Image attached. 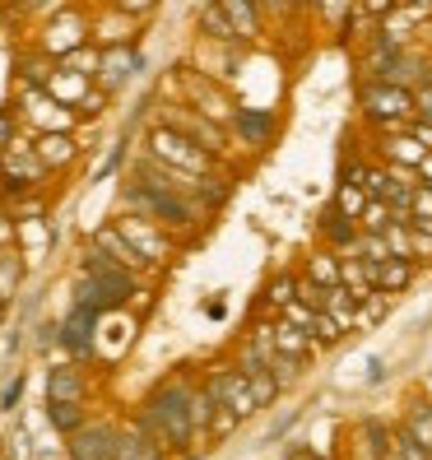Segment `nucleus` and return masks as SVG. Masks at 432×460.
<instances>
[{
  "label": "nucleus",
  "mask_w": 432,
  "mask_h": 460,
  "mask_svg": "<svg viewBox=\"0 0 432 460\" xmlns=\"http://www.w3.org/2000/svg\"><path fill=\"white\" fill-rule=\"evenodd\" d=\"M191 386H196L191 376L177 372V376H168V382H158V386L149 391V400H145V410L135 414V419H140V428L149 432L158 447L177 451V456L200 451L196 423H191Z\"/></svg>",
  "instance_id": "obj_1"
},
{
  "label": "nucleus",
  "mask_w": 432,
  "mask_h": 460,
  "mask_svg": "<svg viewBox=\"0 0 432 460\" xmlns=\"http://www.w3.org/2000/svg\"><path fill=\"white\" fill-rule=\"evenodd\" d=\"M140 293L135 288V270H126V265H117L107 252H98V247H89L84 252V261H79V284H75V303H84V307H93V312H117V307H126L130 297Z\"/></svg>",
  "instance_id": "obj_2"
},
{
  "label": "nucleus",
  "mask_w": 432,
  "mask_h": 460,
  "mask_svg": "<svg viewBox=\"0 0 432 460\" xmlns=\"http://www.w3.org/2000/svg\"><path fill=\"white\" fill-rule=\"evenodd\" d=\"M358 112L376 130H404L419 117V107H414V89L395 84V79H358Z\"/></svg>",
  "instance_id": "obj_3"
},
{
  "label": "nucleus",
  "mask_w": 432,
  "mask_h": 460,
  "mask_svg": "<svg viewBox=\"0 0 432 460\" xmlns=\"http://www.w3.org/2000/svg\"><path fill=\"white\" fill-rule=\"evenodd\" d=\"M145 145H149V158H158V164H168V168H177V172H186V177H205V172L219 168V154L200 149L191 135L172 130L168 121H158V126L149 130Z\"/></svg>",
  "instance_id": "obj_4"
},
{
  "label": "nucleus",
  "mask_w": 432,
  "mask_h": 460,
  "mask_svg": "<svg viewBox=\"0 0 432 460\" xmlns=\"http://www.w3.org/2000/svg\"><path fill=\"white\" fill-rule=\"evenodd\" d=\"M47 164L38 158V149L33 145H10V149H0V191H14V196H23V191H38V186L47 181Z\"/></svg>",
  "instance_id": "obj_5"
},
{
  "label": "nucleus",
  "mask_w": 432,
  "mask_h": 460,
  "mask_svg": "<svg viewBox=\"0 0 432 460\" xmlns=\"http://www.w3.org/2000/svg\"><path fill=\"white\" fill-rule=\"evenodd\" d=\"M181 93H186V107H196V112H205V117H214V121H233V112H237V98L224 89V84H214L209 75H200V70H191V66H181Z\"/></svg>",
  "instance_id": "obj_6"
},
{
  "label": "nucleus",
  "mask_w": 432,
  "mask_h": 460,
  "mask_svg": "<svg viewBox=\"0 0 432 460\" xmlns=\"http://www.w3.org/2000/svg\"><path fill=\"white\" fill-rule=\"evenodd\" d=\"M205 386H209L214 404H224V410H233V414H242V419H251V414H256L251 376L242 372V367H233V363H224V367H214V372L205 376Z\"/></svg>",
  "instance_id": "obj_7"
},
{
  "label": "nucleus",
  "mask_w": 432,
  "mask_h": 460,
  "mask_svg": "<svg viewBox=\"0 0 432 460\" xmlns=\"http://www.w3.org/2000/svg\"><path fill=\"white\" fill-rule=\"evenodd\" d=\"M163 121H168L172 130H181V135H191L200 149L219 154V158L228 154V135H233V130H228L224 121H214V117L196 112V107H186V102H181V107H168V117H163Z\"/></svg>",
  "instance_id": "obj_8"
},
{
  "label": "nucleus",
  "mask_w": 432,
  "mask_h": 460,
  "mask_svg": "<svg viewBox=\"0 0 432 460\" xmlns=\"http://www.w3.org/2000/svg\"><path fill=\"white\" fill-rule=\"evenodd\" d=\"M279 112H269V107H242L237 102V112H233V121H228V130L242 140V149H269L275 145V135H279Z\"/></svg>",
  "instance_id": "obj_9"
},
{
  "label": "nucleus",
  "mask_w": 432,
  "mask_h": 460,
  "mask_svg": "<svg viewBox=\"0 0 432 460\" xmlns=\"http://www.w3.org/2000/svg\"><path fill=\"white\" fill-rule=\"evenodd\" d=\"M117 423H84L66 438L70 460H117Z\"/></svg>",
  "instance_id": "obj_10"
},
{
  "label": "nucleus",
  "mask_w": 432,
  "mask_h": 460,
  "mask_svg": "<svg viewBox=\"0 0 432 460\" xmlns=\"http://www.w3.org/2000/svg\"><path fill=\"white\" fill-rule=\"evenodd\" d=\"M117 228L130 237V247L145 256V265H163L168 256H172V242L158 233L163 224H154V219H145V214H126V219H117Z\"/></svg>",
  "instance_id": "obj_11"
},
{
  "label": "nucleus",
  "mask_w": 432,
  "mask_h": 460,
  "mask_svg": "<svg viewBox=\"0 0 432 460\" xmlns=\"http://www.w3.org/2000/svg\"><path fill=\"white\" fill-rule=\"evenodd\" d=\"M140 66H145L140 51H135L130 42H117V47H102V61H98V75L93 79H98V89L112 98L130 75H140Z\"/></svg>",
  "instance_id": "obj_12"
},
{
  "label": "nucleus",
  "mask_w": 432,
  "mask_h": 460,
  "mask_svg": "<svg viewBox=\"0 0 432 460\" xmlns=\"http://www.w3.org/2000/svg\"><path fill=\"white\" fill-rule=\"evenodd\" d=\"M98 321H102V312H93V307H84V303L70 307V316L57 326V340L70 349V358H89V354H93V331H98Z\"/></svg>",
  "instance_id": "obj_13"
},
{
  "label": "nucleus",
  "mask_w": 432,
  "mask_h": 460,
  "mask_svg": "<svg viewBox=\"0 0 432 460\" xmlns=\"http://www.w3.org/2000/svg\"><path fill=\"white\" fill-rule=\"evenodd\" d=\"M358 219H348V214L331 200L326 209H321V247H331V252H354V242H358Z\"/></svg>",
  "instance_id": "obj_14"
},
{
  "label": "nucleus",
  "mask_w": 432,
  "mask_h": 460,
  "mask_svg": "<svg viewBox=\"0 0 432 460\" xmlns=\"http://www.w3.org/2000/svg\"><path fill=\"white\" fill-rule=\"evenodd\" d=\"M84 29L89 23L79 19V14H61V19H51V29H47V42H42V51L47 57H70L75 47H84Z\"/></svg>",
  "instance_id": "obj_15"
},
{
  "label": "nucleus",
  "mask_w": 432,
  "mask_h": 460,
  "mask_svg": "<svg viewBox=\"0 0 432 460\" xmlns=\"http://www.w3.org/2000/svg\"><path fill=\"white\" fill-rule=\"evenodd\" d=\"M33 149H38V158H42L51 172H57V168H70L75 158H79V140H75L70 130H42L38 140H33Z\"/></svg>",
  "instance_id": "obj_16"
},
{
  "label": "nucleus",
  "mask_w": 432,
  "mask_h": 460,
  "mask_svg": "<svg viewBox=\"0 0 432 460\" xmlns=\"http://www.w3.org/2000/svg\"><path fill=\"white\" fill-rule=\"evenodd\" d=\"M168 456H172V451L158 447L149 432L140 428V419L126 423V428L117 432V460H168Z\"/></svg>",
  "instance_id": "obj_17"
},
{
  "label": "nucleus",
  "mask_w": 432,
  "mask_h": 460,
  "mask_svg": "<svg viewBox=\"0 0 432 460\" xmlns=\"http://www.w3.org/2000/svg\"><path fill=\"white\" fill-rule=\"evenodd\" d=\"M219 10L228 14L233 33L242 42H256L265 33V14H260V0H219Z\"/></svg>",
  "instance_id": "obj_18"
},
{
  "label": "nucleus",
  "mask_w": 432,
  "mask_h": 460,
  "mask_svg": "<svg viewBox=\"0 0 432 460\" xmlns=\"http://www.w3.org/2000/svg\"><path fill=\"white\" fill-rule=\"evenodd\" d=\"M93 247H98V252H107V256H112L117 265L135 270V275H140V270H149V265H145V256H140V252L130 247V237H126V233H121L117 224H107V228H98V233H93Z\"/></svg>",
  "instance_id": "obj_19"
},
{
  "label": "nucleus",
  "mask_w": 432,
  "mask_h": 460,
  "mask_svg": "<svg viewBox=\"0 0 432 460\" xmlns=\"http://www.w3.org/2000/svg\"><path fill=\"white\" fill-rule=\"evenodd\" d=\"M414 275H419V261H410V256H386L382 265H376V293H404L414 284Z\"/></svg>",
  "instance_id": "obj_20"
},
{
  "label": "nucleus",
  "mask_w": 432,
  "mask_h": 460,
  "mask_svg": "<svg viewBox=\"0 0 432 460\" xmlns=\"http://www.w3.org/2000/svg\"><path fill=\"white\" fill-rule=\"evenodd\" d=\"M269 331H275V349H279V354H293V358H303V363H312V358H316V349H321V344H316L307 331L288 326L284 316L269 321Z\"/></svg>",
  "instance_id": "obj_21"
},
{
  "label": "nucleus",
  "mask_w": 432,
  "mask_h": 460,
  "mask_svg": "<svg viewBox=\"0 0 432 460\" xmlns=\"http://www.w3.org/2000/svg\"><path fill=\"white\" fill-rule=\"evenodd\" d=\"M84 395H89V382L75 363H61L47 372V400H84Z\"/></svg>",
  "instance_id": "obj_22"
},
{
  "label": "nucleus",
  "mask_w": 432,
  "mask_h": 460,
  "mask_svg": "<svg viewBox=\"0 0 432 460\" xmlns=\"http://www.w3.org/2000/svg\"><path fill=\"white\" fill-rule=\"evenodd\" d=\"M382 135H386V145H382V149H386L391 164H395V168H414V172H419V164H423V154H428V149L410 135V126H404V130H382Z\"/></svg>",
  "instance_id": "obj_23"
},
{
  "label": "nucleus",
  "mask_w": 432,
  "mask_h": 460,
  "mask_svg": "<svg viewBox=\"0 0 432 460\" xmlns=\"http://www.w3.org/2000/svg\"><path fill=\"white\" fill-rule=\"evenodd\" d=\"M400 432L414 438L432 456V400H410V410H404V419H400Z\"/></svg>",
  "instance_id": "obj_24"
},
{
  "label": "nucleus",
  "mask_w": 432,
  "mask_h": 460,
  "mask_svg": "<svg viewBox=\"0 0 432 460\" xmlns=\"http://www.w3.org/2000/svg\"><path fill=\"white\" fill-rule=\"evenodd\" d=\"M47 423L57 428L61 438H70L75 428H84V423H89L84 400H47Z\"/></svg>",
  "instance_id": "obj_25"
},
{
  "label": "nucleus",
  "mask_w": 432,
  "mask_h": 460,
  "mask_svg": "<svg viewBox=\"0 0 432 460\" xmlns=\"http://www.w3.org/2000/svg\"><path fill=\"white\" fill-rule=\"evenodd\" d=\"M200 33L209 38V42H224V47H237L242 38L233 33V23H228V14L219 10V0H209V5L200 10Z\"/></svg>",
  "instance_id": "obj_26"
},
{
  "label": "nucleus",
  "mask_w": 432,
  "mask_h": 460,
  "mask_svg": "<svg viewBox=\"0 0 432 460\" xmlns=\"http://www.w3.org/2000/svg\"><path fill=\"white\" fill-rule=\"evenodd\" d=\"M307 279H316L321 288H335L339 284V252H331V247H321V252H312L307 256V270H303Z\"/></svg>",
  "instance_id": "obj_27"
},
{
  "label": "nucleus",
  "mask_w": 432,
  "mask_h": 460,
  "mask_svg": "<svg viewBox=\"0 0 432 460\" xmlns=\"http://www.w3.org/2000/svg\"><path fill=\"white\" fill-rule=\"evenodd\" d=\"M19 284H23V256L14 247H0V297L10 303L19 293Z\"/></svg>",
  "instance_id": "obj_28"
},
{
  "label": "nucleus",
  "mask_w": 432,
  "mask_h": 460,
  "mask_svg": "<svg viewBox=\"0 0 432 460\" xmlns=\"http://www.w3.org/2000/svg\"><path fill=\"white\" fill-rule=\"evenodd\" d=\"M293 297H298V275H288V270H284V275H275V279L265 284V307L275 312V316H279V312H284V307L293 303Z\"/></svg>",
  "instance_id": "obj_29"
},
{
  "label": "nucleus",
  "mask_w": 432,
  "mask_h": 460,
  "mask_svg": "<svg viewBox=\"0 0 432 460\" xmlns=\"http://www.w3.org/2000/svg\"><path fill=\"white\" fill-rule=\"evenodd\" d=\"M367 200H372V196H367L363 181H335V205L348 214V219H358V214L367 209Z\"/></svg>",
  "instance_id": "obj_30"
},
{
  "label": "nucleus",
  "mask_w": 432,
  "mask_h": 460,
  "mask_svg": "<svg viewBox=\"0 0 432 460\" xmlns=\"http://www.w3.org/2000/svg\"><path fill=\"white\" fill-rule=\"evenodd\" d=\"M251 376V395H256V410H269V404L279 400V391H284V382L269 367H256V372H247Z\"/></svg>",
  "instance_id": "obj_31"
},
{
  "label": "nucleus",
  "mask_w": 432,
  "mask_h": 460,
  "mask_svg": "<svg viewBox=\"0 0 432 460\" xmlns=\"http://www.w3.org/2000/svg\"><path fill=\"white\" fill-rule=\"evenodd\" d=\"M344 335H348L344 321H339V316H331L326 307H321V312H316V321H312V340H316L321 349H331V344H339Z\"/></svg>",
  "instance_id": "obj_32"
},
{
  "label": "nucleus",
  "mask_w": 432,
  "mask_h": 460,
  "mask_svg": "<svg viewBox=\"0 0 432 460\" xmlns=\"http://www.w3.org/2000/svg\"><path fill=\"white\" fill-rule=\"evenodd\" d=\"M98 61H102V51H98V47H89V42H84V47H75L70 57H61V66H66V70L84 75V79H93V75H98Z\"/></svg>",
  "instance_id": "obj_33"
},
{
  "label": "nucleus",
  "mask_w": 432,
  "mask_h": 460,
  "mask_svg": "<svg viewBox=\"0 0 432 460\" xmlns=\"http://www.w3.org/2000/svg\"><path fill=\"white\" fill-rule=\"evenodd\" d=\"M391 219H395V209H391L386 200H367V209L358 214V228H363V233H382Z\"/></svg>",
  "instance_id": "obj_34"
},
{
  "label": "nucleus",
  "mask_w": 432,
  "mask_h": 460,
  "mask_svg": "<svg viewBox=\"0 0 432 460\" xmlns=\"http://www.w3.org/2000/svg\"><path fill=\"white\" fill-rule=\"evenodd\" d=\"M354 252H358L363 261H372V265H382V261L391 256V247H386V237H382V233H358Z\"/></svg>",
  "instance_id": "obj_35"
},
{
  "label": "nucleus",
  "mask_w": 432,
  "mask_h": 460,
  "mask_svg": "<svg viewBox=\"0 0 432 460\" xmlns=\"http://www.w3.org/2000/svg\"><path fill=\"white\" fill-rule=\"evenodd\" d=\"M303 367H307V363H303V358H293V354H279V349L269 354V372H275L284 386H293V382H298V376H303Z\"/></svg>",
  "instance_id": "obj_36"
},
{
  "label": "nucleus",
  "mask_w": 432,
  "mask_h": 460,
  "mask_svg": "<svg viewBox=\"0 0 432 460\" xmlns=\"http://www.w3.org/2000/svg\"><path fill=\"white\" fill-rule=\"evenodd\" d=\"M237 423H242V414H233V410H224V404H219V410H214V419H209V447L224 442L228 432H237Z\"/></svg>",
  "instance_id": "obj_37"
},
{
  "label": "nucleus",
  "mask_w": 432,
  "mask_h": 460,
  "mask_svg": "<svg viewBox=\"0 0 432 460\" xmlns=\"http://www.w3.org/2000/svg\"><path fill=\"white\" fill-rule=\"evenodd\" d=\"M5 456H10V460H33V438H29L23 428H14L10 438H5Z\"/></svg>",
  "instance_id": "obj_38"
},
{
  "label": "nucleus",
  "mask_w": 432,
  "mask_h": 460,
  "mask_svg": "<svg viewBox=\"0 0 432 460\" xmlns=\"http://www.w3.org/2000/svg\"><path fill=\"white\" fill-rule=\"evenodd\" d=\"M298 297H303L307 307H316V312L326 307V288H321L316 279H307V275H298Z\"/></svg>",
  "instance_id": "obj_39"
},
{
  "label": "nucleus",
  "mask_w": 432,
  "mask_h": 460,
  "mask_svg": "<svg viewBox=\"0 0 432 460\" xmlns=\"http://www.w3.org/2000/svg\"><path fill=\"white\" fill-rule=\"evenodd\" d=\"M293 10H298V0H260V14H265V23H279V19H288Z\"/></svg>",
  "instance_id": "obj_40"
},
{
  "label": "nucleus",
  "mask_w": 432,
  "mask_h": 460,
  "mask_svg": "<svg viewBox=\"0 0 432 460\" xmlns=\"http://www.w3.org/2000/svg\"><path fill=\"white\" fill-rule=\"evenodd\" d=\"M14 135H19V117H14V107H0V149H10V145H14Z\"/></svg>",
  "instance_id": "obj_41"
},
{
  "label": "nucleus",
  "mask_w": 432,
  "mask_h": 460,
  "mask_svg": "<svg viewBox=\"0 0 432 460\" xmlns=\"http://www.w3.org/2000/svg\"><path fill=\"white\" fill-rule=\"evenodd\" d=\"M414 107H419L423 121H432V79H423V84L414 89Z\"/></svg>",
  "instance_id": "obj_42"
},
{
  "label": "nucleus",
  "mask_w": 432,
  "mask_h": 460,
  "mask_svg": "<svg viewBox=\"0 0 432 460\" xmlns=\"http://www.w3.org/2000/svg\"><path fill=\"white\" fill-rule=\"evenodd\" d=\"M112 5H117L126 19H140V14H149V10L158 5V0H112Z\"/></svg>",
  "instance_id": "obj_43"
},
{
  "label": "nucleus",
  "mask_w": 432,
  "mask_h": 460,
  "mask_svg": "<svg viewBox=\"0 0 432 460\" xmlns=\"http://www.w3.org/2000/svg\"><path fill=\"white\" fill-rule=\"evenodd\" d=\"M19 395H23V372H14V382H10L5 391H0V410H14Z\"/></svg>",
  "instance_id": "obj_44"
},
{
  "label": "nucleus",
  "mask_w": 432,
  "mask_h": 460,
  "mask_svg": "<svg viewBox=\"0 0 432 460\" xmlns=\"http://www.w3.org/2000/svg\"><path fill=\"white\" fill-rule=\"evenodd\" d=\"M410 135H414V140H419L423 149H432V121H423V117H414V121H410Z\"/></svg>",
  "instance_id": "obj_45"
},
{
  "label": "nucleus",
  "mask_w": 432,
  "mask_h": 460,
  "mask_svg": "<svg viewBox=\"0 0 432 460\" xmlns=\"http://www.w3.org/2000/svg\"><path fill=\"white\" fill-rule=\"evenodd\" d=\"M358 5H363V10L372 14V19H386V14H391V10L400 5V0H358Z\"/></svg>",
  "instance_id": "obj_46"
},
{
  "label": "nucleus",
  "mask_w": 432,
  "mask_h": 460,
  "mask_svg": "<svg viewBox=\"0 0 432 460\" xmlns=\"http://www.w3.org/2000/svg\"><path fill=\"white\" fill-rule=\"evenodd\" d=\"M288 460H331V456H321V451H312V447H293Z\"/></svg>",
  "instance_id": "obj_47"
},
{
  "label": "nucleus",
  "mask_w": 432,
  "mask_h": 460,
  "mask_svg": "<svg viewBox=\"0 0 432 460\" xmlns=\"http://www.w3.org/2000/svg\"><path fill=\"white\" fill-rule=\"evenodd\" d=\"M419 181H428V186H432V149L423 154V164H419Z\"/></svg>",
  "instance_id": "obj_48"
},
{
  "label": "nucleus",
  "mask_w": 432,
  "mask_h": 460,
  "mask_svg": "<svg viewBox=\"0 0 432 460\" xmlns=\"http://www.w3.org/2000/svg\"><path fill=\"white\" fill-rule=\"evenodd\" d=\"M376 460H404V451H400V447H395V438H391V447H386V451H382V456H376Z\"/></svg>",
  "instance_id": "obj_49"
},
{
  "label": "nucleus",
  "mask_w": 432,
  "mask_h": 460,
  "mask_svg": "<svg viewBox=\"0 0 432 460\" xmlns=\"http://www.w3.org/2000/svg\"><path fill=\"white\" fill-rule=\"evenodd\" d=\"M400 5H414V10H428L432 14V0H400Z\"/></svg>",
  "instance_id": "obj_50"
},
{
  "label": "nucleus",
  "mask_w": 432,
  "mask_h": 460,
  "mask_svg": "<svg viewBox=\"0 0 432 460\" xmlns=\"http://www.w3.org/2000/svg\"><path fill=\"white\" fill-rule=\"evenodd\" d=\"M5 312H10V303H5V297H0V321H5Z\"/></svg>",
  "instance_id": "obj_51"
},
{
  "label": "nucleus",
  "mask_w": 432,
  "mask_h": 460,
  "mask_svg": "<svg viewBox=\"0 0 432 460\" xmlns=\"http://www.w3.org/2000/svg\"><path fill=\"white\" fill-rule=\"evenodd\" d=\"M29 5H42V0H29Z\"/></svg>",
  "instance_id": "obj_52"
}]
</instances>
